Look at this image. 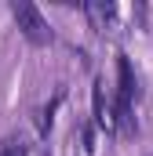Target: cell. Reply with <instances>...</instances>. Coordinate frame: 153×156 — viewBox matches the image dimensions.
Returning a JSON list of instances; mask_svg holds the SVG:
<instances>
[{
    "label": "cell",
    "instance_id": "cell-2",
    "mask_svg": "<svg viewBox=\"0 0 153 156\" xmlns=\"http://www.w3.org/2000/svg\"><path fill=\"white\" fill-rule=\"evenodd\" d=\"M11 15H15V26H18V33L29 40V44H37V47H44V44H51V26H47V18L40 15L37 4H29V0H15L11 4Z\"/></svg>",
    "mask_w": 153,
    "mask_h": 156
},
{
    "label": "cell",
    "instance_id": "cell-1",
    "mask_svg": "<svg viewBox=\"0 0 153 156\" xmlns=\"http://www.w3.org/2000/svg\"><path fill=\"white\" fill-rule=\"evenodd\" d=\"M135 98H139V80L124 55H117V102H113V127L120 134H135Z\"/></svg>",
    "mask_w": 153,
    "mask_h": 156
},
{
    "label": "cell",
    "instance_id": "cell-4",
    "mask_svg": "<svg viewBox=\"0 0 153 156\" xmlns=\"http://www.w3.org/2000/svg\"><path fill=\"white\" fill-rule=\"evenodd\" d=\"M84 15H88V22H91V29H106L110 22L117 18V4H102V0H95V4H84Z\"/></svg>",
    "mask_w": 153,
    "mask_h": 156
},
{
    "label": "cell",
    "instance_id": "cell-5",
    "mask_svg": "<svg viewBox=\"0 0 153 156\" xmlns=\"http://www.w3.org/2000/svg\"><path fill=\"white\" fill-rule=\"evenodd\" d=\"M58 105H62V91L51 98V105H44V109L37 113V131H40V134H47V131H51V123H55V109H58Z\"/></svg>",
    "mask_w": 153,
    "mask_h": 156
},
{
    "label": "cell",
    "instance_id": "cell-3",
    "mask_svg": "<svg viewBox=\"0 0 153 156\" xmlns=\"http://www.w3.org/2000/svg\"><path fill=\"white\" fill-rule=\"evenodd\" d=\"M91 113H95V127H102L106 134H113V105H110V98H106V80H95V87H91Z\"/></svg>",
    "mask_w": 153,
    "mask_h": 156
},
{
    "label": "cell",
    "instance_id": "cell-6",
    "mask_svg": "<svg viewBox=\"0 0 153 156\" xmlns=\"http://www.w3.org/2000/svg\"><path fill=\"white\" fill-rule=\"evenodd\" d=\"M0 156H26V142L22 138H0Z\"/></svg>",
    "mask_w": 153,
    "mask_h": 156
}]
</instances>
